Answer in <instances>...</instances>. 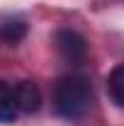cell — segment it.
Masks as SVG:
<instances>
[{"label":"cell","mask_w":124,"mask_h":126,"mask_svg":"<svg viewBox=\"0 0 124 126\" xmlns=\"http://www.w3.org/2000/svg\"><path fill=\"white\" fill-rule=\"evenodd\" d=\"M93 99V90L90 82L83 75H63L56 82L54 90V102H56V111L66 116V119H78L83 116Z\"/></svg>","instance_id":"6da1fadb"},{"label":"cell","mask_w":124,"mask_h":126,"mask_svg":"<svg viewBox=\"0 0 124 126\" xmlns=\"http://www.w3.org/2000/svg\"><path fill=\"white\" fill-rule=\"evenodd\" d=\"M56 48L66 61L78 63L88 56V41L73 29H61L56 34Z\"/></svg>","instance_id":"7a4b0ae2"},{"label":"cell","mask_w":124,"mask_h":126,"mask_svg":"<svg viewBox=\"0 0 124 126\" xmlns=\"http://www.w3.org/2000/svg\"><path fill=\"white\" fill-rule=\"evenodd\" d=\"M15 99H17V107L20 111L24 114H34V111L41 107V90L37 82L32 80H22L15 85Z\"/></svg>","instance_id":"3957f363"},{"label":"cell","mask_w":124,"mask_h":126,"mask_svg":"<svg viewBox=\"0 0 124 126\" xmlns=\"http://www.w3.org/2000/svg\"><path fill=\"white\" fill-rule=\"evenodd\" d=\"M20 114V107H17L15 99V90L0 80V121L2 124H12Z\"/></svg>","instance_id":"277c9868"},{"label":"cell","mask_w":124,"mask_h":126,"mask_svg":"<svg viewBox=\"0 0 124 126\" xmlns=\"http://www.w3.org/2000/svg\"><path fill=\"white\" fill-rule=\"evenodd\" d=\"M107 90L109 97L114 99V104L124 107V63H119L107 78Z\"/></svg>","instance_id":"5b68a950"},{"label":"cell","mask_w":124,"mask_h":126,"mask_svg":"<svg viewBox=\"0 0 124 126\" xmlns=\"http://www.w3.org/2000/svg\"><path fill=\"white\" fill-rule=\"evenodd\" d=\"M24 34H27V24L22 19H5L0 24V39L5 44H17Z\"/></svg>","instance_id":"8992f818"}]
</instances>
